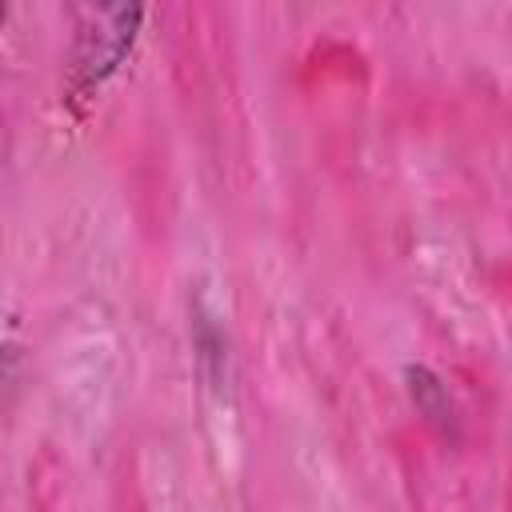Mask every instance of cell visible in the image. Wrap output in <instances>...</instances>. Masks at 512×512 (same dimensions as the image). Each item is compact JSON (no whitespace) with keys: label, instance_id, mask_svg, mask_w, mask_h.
<instances>
[{"label":"cell","instance_id":"1","mask_svg":"<svg viewBox=\"0 0 512 512\" xmlns=\"http://www.w3.org/2000/svg\"><path fill=\"white\" fill-rule=\"evenodd\" d=\"M84 16L88 24H80L76 48H72V88L92 92L116 72V64L132 48L136 24L144 12L140 8H88Z\"/></svg>","mask_w":512,"mask_h":512},{"label":"cell","instance_id":"2","mask_svg":"<svg viewBox=\"0 0 512 512\" xmlns=\"http://www.w3.org/2000/svg\"><path fill=\"white\" fill-rule=\"evenodd\" d=\"M0 20H4V4H0Z\"/></svg>","mask_w":512,"mask_h":512}]
</instances>
